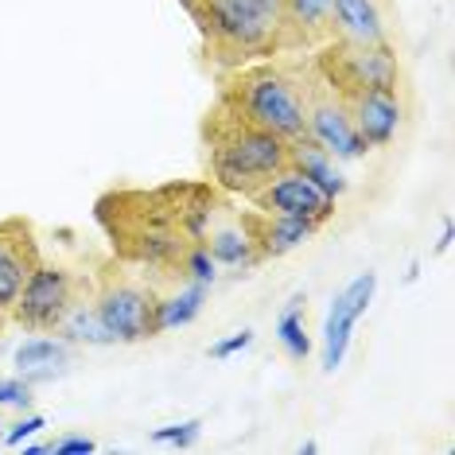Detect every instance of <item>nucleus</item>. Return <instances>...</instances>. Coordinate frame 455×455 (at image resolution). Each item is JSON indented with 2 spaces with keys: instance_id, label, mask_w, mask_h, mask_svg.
Returning <instances> with one entry per match:
<instances>
[{
  "instance_id": "nucleus-22",
  "label": "nucleus",
  "mask_w": 455,
  "mask_h": 455,
  "mask_svg": "<svg viewBox=\"0 0 455 455\" xmlns=\"http://www.w3.org/2000/svg\"><path fill=\"white\" fill-rule=\"evenodd\" d=\"M180 276H183V281L214 284V276H219V261L211 257V250H206V242L191 245V250L183 253V261H180Z\"/></svg>"
},
{
  "instance_id": "nucleus-27",
  "label": "nucleus",
  "mask_w": 455,
  "mask_h": 455,
  "mask_svg": "<svg viewBox=\"0 0 455 455\" xmlns=\"http://www.w3.org/2000/svg\"><path fill=\"white\" fill-rule=\"evenodd\" d=\"M250 343H253V331H250V327H242L237 335L222 339V343H214V347H211V358H230V355H237V350H245Z\"/></svg>"
},
{
  "instance_id": "nucleus-20",
  "label": "nucleus",
  "mask_w": 455,
  "mask_h": 455,
  "mask_svg": "<svg viewBox=\"0 0 455 455\" xmlns=\"http://www.w3.org/2000/svg\"><path fill=\"white\" fill-rule=\"evenodd\" d=\"M304 312H307V296L296 292L284 304L281 319H276V339H281L284 355L292 362H304L307 355H312V339H307V327H304Z\"/></svg>"
},
{
  "instance_id": "nucleus-10",
  "label": "nucleus",
  "mask_w": 455,
  "mask_h": 455,
  "mask_svg": "<svg viewBox=\"0 0 455 455\" xmlns=\"http://www.w3.org/2000/svg\"><path fill=\"white\" fill-rule=\"evenodd\" d=\"M335 0H281L276 4V55H307L335 36Z\"/></svg>"
},
{
  "instance_id": "nucleus-30",
  "label": "nucleus",
  "mask_w": 455,
  "mask_h": 455,
  "mask_svg": "<svg viewBox=\"0 0 455 455\" xmlns=\"http://www.w3.org/2000/svg\"><path fill=\"white\" fill-rule=\"evenodd\" d=\"M319 448H315V440H304V443H299V455H315Z\"/></svg>"
},
{
  "instance_id": "nucleus-26",
  "label": "nucleus",
  "mask_w": 455,
  "mask_h": 455,
  "mask_svg": "<svg viewBox=\"0 0 455 455\" xmlns=\"http://www.w3.org/2000/svg\"><path fill=\"white\" fill-rule=\"evenodd\" d=\"M44 417H39V412H32V417H20L16 424H12V428H8L4 432V443H8V448H16V443H24L28 436H32V432H39V428H44Z\"/></svg>"
},
{
  "instance_id": "nucleus-31",
  "label": "nucleus",
  "mask_w": 455,
  "mask_h": 455,
  "mask_svg": "<svg viewBox=\"0 0 455 455\" xmlns=\"http://www.w3.org/2000/svg\"><path fill=\"white\" fill-rule=\"evenodd\" d=\"M4 323H8V315H4V312H0V331H4Z\"/></svg>"
},
{
  "instance_id": "nucleus-28",
  "label": "nucleus",
  "mask_w": 455,
  "mask_h": 455,
  "mask_svg": "<svg viewBox=\"0 0 455 455\" xmlns=\"http://www.w3.org/2000/svg\"><path fill=\"white\" fill-rule=\"evenodd\" d=\"M451 242H455V230H451V219H448V222H443L440 242H436V253H448V250H451Z\"/></svg>"
},
{
  "instance_id": "nucleus-29",
  "label": "nucleus",
  "mask_w": 455,
  "mask_h": 455,
  "mask_svg": "<svg viewBox=\"0 0 455 455\" xmlns=\"http://www.w3.org/2000/svg\"><path fill=\"white\" fill-rule=\"evenodd\" d=\"M417 276H420V265L412 261V265H409V273H405V284H412V281H417Z\"/></svg>"
},
{
  "instance_id": "nucleus-8",
  "label": "nucleus",
  "mask_w": 455,
  "mask_h": 455,
  "mask_svg": "<svg viewBox=\"0 0 455 455\" xmlns=\"http://www.w3.org/2000/svg\"><path fill=\"white\" fill-rule=\"evenodd\" d=\"M90 281H78L67 265H51V261H39L36 273L28 276V284L20 288L12 312L8 319L20 323L24 331H55L59 319L67 315V307L78 299V292L86 288Z\"/></svg>"
},
{
  "instance_id": "nucleus-32",
  "label": "nucleus",
  "mask_w": 455,
  "mask_h": 455,
  "mask_svg": "<svg viewBox=\"0 0 455 455\" xmlns=\"http://www.w3.org/2000/svg\"><path fill=\"white\" fill-rule=\"evenodd\" d=\"M273 4H281V0H273Z\"/></svg>"
},
{
  "instance_id": "nucleus-4",
  "label": "nucleus",
  "mask_w": 455,
  "mask_h": 455,
  "mask_svg": "<svg viewBox=\"0 0 455 455\" xmlns=\"http://www.w3.org/2000/svg\"><path fill=\"white\" fill-rule=\"evenodd\" d=\"M219 98L234 106L245 121L261 125L284 140L304 137V98L292 70V59H253L245 67L222 70Z\"/></svg>"
},
{
  "instance_id": "nucleus-1",
  "label": "nucleus",
  "mask_w": 455,
  "mask_h": 455,
  "mask_svg": "<svg viewBox=\"0 0 455 455\" xmlns=\"http://www.w3.org/2000/svg\"><path fill=\"white\" fill-rule=\"evenodd\" d=\"M214 183H164V188H113L98 195L94 222L109 250L152 281H183L180 261L191 245L206 242L211 222L226 211Z\"/></svg>"
},
{
  "instance_id": "nucleus-6",
  "label": "nucleus",
  "mask_w": 455,
  "mask_h": 455,
  "mask_svg": "<svg viewBox=\"0 0 455 455\" xmlns=\"http://www.w3.org/2000/svg\"><path fill=\"white\" fill-rule=\"evenodd\" d=\"M312 63L343 101L362 94V90H397V82H401V67H397L389 39H381V44L327 39L323 47H315Z\"/></svg>"
},
{
  "instance_id": "nucleus-21",
  "label": "nucleus",
  "mask_w": 455,
  "mask_h": 455,
  "mask_svg": "<svg viewBox=\"0 0 455 455\" xmlns=\"http://www.w3.org/2000/svg\"><path fill=\"white\" fill-rule=\"evenodd\" d=\"M47 362H70V350L63 339H51V335H36L28 339L24 347H16V370H36V366H47Z\"/></svg>"
},
{
  "instance_id": "nucleus-14",
  "label": "nucleus",
  "mask_w": 455,
  "mask_h": 455,
  "mask_svg": "<svg viewBox=\"0 0 455 455\" xmlns=\"http://www.w3.org/2000/svg\"><path fill=\"white\" fill-rule=\"evenodd\" d=\"M245 237H250L257 261H276V257L299 250L315 230L307 222L296 219H281V214H265V211H237Z\"/></svg>"
},
{
  "instance_id": "nucleus-23",
  "label": "nucleus",
  "mask_w": 455,
  "mask_h": 455,
  "mask_svg": "<svg viewBox=\"0 0 455 455\" xmlns=\"http://www.w3.org/2000/svg\"><path fill=\"white\" fill-rule=\"evenodd\" d=\"M203 436V420H183V424H168V428H156L152 440L156 443H175V448H191Z\"/></svg>"
},
{
  "instance_id": "nucleus-9",
  "label": "nucleus",
  "mask_w": 455,
  "mask_h": 455,
  "mask_svg": "<svg viewBox=\"0 0 455 455\" xmlns=\"http://www.w3.org/2000/svg\"><path fill=\"white\" fill-rule=\"evenodd\" d=\"M250 203L265 214H281V219L307 222L312 230H319L323 222H331L335 214V199L327 191H319L307 175H299L296 168H281L265 188H257L250 195Z\"/></svg>"
},
{
  "instance_id": "nucleus-13",
  "label": "nucleus",
  "mask_w": 455,
  "mask_h": 455,
  "mask_svg": "<svg viewBox=\"0 0 455 455\" xmlns=\"http://www.w3.org/2000/svg\"><path fill=\"white\" fill-rule=\"evenodd\" d=\"M350 121H355V132L362 137L366 148H386V144L397 137L401 129V101L397 90H362V94L343 101Z\"/></svg>"
},
{
  "instance_id": "nucleus-16",
  "label": "nucleus",
  "mask_w": 455,
  "mask_h": 455,
  "mask_svg": "<svg viewBox=\"0 0 455 455\" xmlns=\"http://www.w3.org/2000/svg\"><path fill=\"white\" fill-rule=\"evenodd\" d=\"M206 250H211L214 261L226 265V268L261 265L257 253H253V245H250V237H245V230H242V222H237V211H230V206H226L219 219L211 222V230H206Z\"/></svg>"
},
{
  "instance_id": "nucleus-18",
  "label": "nucleus",
  "mask_w": 455,
  "mask_h": 455,
  "mask_svg": "<svg viewBox=\"0 0 455 455\" xmlns=\"http://www.w3.org/2000/svg\"><path fill=\"white\" fill-rule=\"evenodd\" d=\"M55 335L63 339V343H90V347H109L117 343V339L109 335V327L101 323L98 307H94V284H86L78 292V299L67 307V315L59 319Z\"/></svg>"
},
{
  "instance_id": "nucleus-25",
  "label": "nucleus",
  "mask_w": 455,
  "mask_h": 455,
  "mask_svg": "<svg viewBox=\"0 0 455 455\" xmlns=\"http://www.w3.org/2000/svg\"><path fill=\"white\" fill-rule=\"evenodd\" d=\"M47 451L51 455H90V451H98V443L86 436H59L47 443Z\"/></svg>"
},
{
  "instance_id": "nucleus-11",
  "label": "nucleus",
  "mask_w": 455,
  "mask_h": 455,
  "mask_svg": "<svg viewBox=\"0 0 455 455\" xmlns=\"http://www.w3.org/2000/svg\"><path fill=\"white\" fill-rule=\"evenodd\" d=\"M44 261L36 242V226L24 214L0 219V312H12L20 288L28 284V276L36 273V265Z\"/></svg>"
},
{
  "instance_id": "nucleus-17",
  "label": "nucleus",
  "mask_w": 455,
  "mask_h": 455,
  "mask_svg": "<svg viewBox=\"0 0 455 455\" xmlns=\"http://www.w3.org/2000/svg\"><path fill=\"white\" fill-rule=\"evenodd\" d=\"M335 36L343 44H381L386 39V24L374 0H335V12H331Z\"/></svg>"
},
{
  "instance_id": "nucleus-24",
  "label": "nucleus",
  "mask_w": 455,
  "mask_h": 455,
  "mask_svg": "<svg viewBox=\"0 0 455 455\" xmlns=\"http://www.w3.org/2000/svg\"><path fill=\"white\" fill-rule=\"evenodd\" d=\"M0 405L28 409V405H32V386H28L24 378H4V381H0Z\"/></svg>"
},
{
  "instance_id": "nucleus-2",
  "label": "nucleus",
  "mask_w": 455,
  "mask_h": 455,
  "mask_svg": "<svg viewBox=\"0 0 455 455\" xmlns=\"http://www.w3.org/2000/svg\"><path fill=\"white\" fill-rule=\"evenodd\" d=\"M199 137H203V160L206 172H211V183L226 195L250 199L276 172L288 168V140L245 121L222 98H214V106L206 109Z\"/></svg>"
},
{
  "instance_id": "nucleus-12",
  "label": "nucleus",
  "mask_w": 455,
  "mask_h": 455,
  "mask_svg": "<svg viewBox=\"0 0 455 455\" xmlns=\"http://www.w3.org/2000/svg\"><path fill=\"white\" fill-rule=\"evenodd\" d=\"M374 288H378V273H362L331 299L327 323H323V370L327 374H335V370L343 366L350 335H355V323L366 315L370 299H374Z\"/></svg>"
},
{
  "instance_id": "nucleus-15",
  "label": "nucleus",
  "mask_w": 455,
  "mask_h": 455,
  "mask_svg": "<svg viewBox=\"0 0 455 455\" xmlns=\"http://www.w3.org/2000/svg\"><path fill=\"white\" fill-rule=\"evenodd\" d=\"M288 168H296L299 175H307V180H312L319 191H327L331 199H339V195L350 188L347 175L339 172V160L331 156L319 140L307 137V132H304V137H296V140H288Z\"/></svg>"
},
{
  "instance_id": "nucleus-3",
  "label": "nucleus",
  "mask_w": 455,
  "mask_h": 455,
  "mask_svg": "<svg viewBox=\"0 0 455 455\" xmlns=\"http://www.w3.org/2000/svg\"><path fill=\"white\" fill-rule=\"evenodd\" d=\"M180 8L199 28L206 59L219 70L276 55L273 0H180Z\"/></svg>"
},
{
  "instance_id": "nucleus-7",
  "label": "nucleus",
  "mask_w": 455,
  "mask_h": 455,
  "mask_svg": "<svg viewBox=\"0 0 455 455\" xmlns=\"http://www.w3.org/2000/svg\"><path fill=\"white\" fill-rule=\"evenodd\" d=\"M292 59V70H296V82H299V98H304V129L307 137L319 140L323 148L331 152L335 160H358L366 156V144L355 132V121L343 106V98L323 82V75L315 70L312 59L304 55H288Z\"/></svg>"
},
{
  "instance_id": "nucleus-5",
  "label": "nucleus",
  "mask_w": 455,
  "mask_h": 455,
  "mask_svg": "<svg viewBox=\"0 0 455 455\" xmlns=\"http://www.w3.org/2000/svg\"><path fill=\"white\" fill-rule=\"evenodd\" d=\"M94 307L101 323L117 343H140V339L160 335L156 307H160V284L140 268L129 273L125 261H106L94 276Z\"/></svg>"
},
{
  "instance_id": "nucleus-19",
  "label": "nucleus",
  "mask_w": 455,
  "mask_h": 455,
  "mask_svg": "<svg viewBox=\"0 0 455 455\" xmlns=\"http://www.w3.org/2000/svg\"><path fill=\"white\" fill-rule=\"evenodd\" d=\"M156 284H160V281H156ZM206 288H211V284H199V281L180 284V281H175L172 292H164V284H160V307H156V323H160V331L188 327L191 319L203 312V304H206Z\"/></svg>"
}]
</instances>
